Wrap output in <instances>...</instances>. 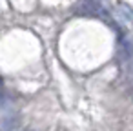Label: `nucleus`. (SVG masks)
I'll list each match as a JSON object with an SVG mask.
<instances>
[{
	"label": "nucleus",
	"instance_id": "obj_1",
	"mask_svg": "<svg viewBox=\"0 0 133 131\" xmlns=\"http://www.w3.org/2000/svg\"><path fill=\"white\" fill-rule=\"evenodd\" d=\"M15 126H17V116L4 111V116H2V131H13Z\"/></svg>",
	"mask_w": 133,
	"mask_h": 131
},
{
	"label": "nucleus",
	"instance_id": "obj_2",
	"mask_svg": "<svg viewBox=\"0 0 133 131\" xmlns=\"http://www.w3.org/2000/svg\"><path fill=\"white\" fill-rule=\"evenodd\" d=\"M122 71L129 82H133V60H122Z\"/></svg>",
	"mask_w": 133,
	"mask_h": 131
},
{
	"label": "nucleus",
	"instance_id": "obj_3",
	"mask_svg": "<svg viewBox=\"0 0 133 131\" xmlns=\"http://www.w3.org/2000/svg\"><path fill=\"white\" fill-rule=\"evenodd\" d=\"M118 8H120V11H124V13H122L124 18L129 20V22H133V9H131L129 6H126V4H118Z\"/></svg>",
	"mask_w": 133,
	"mask_h": 131
},
{
	"label": "nucleus",
	"instance_id": "obj_4",
	"mask_svg": "<svg viewBox=\"0 0 133 131\" xmlns=\"http://www.w3.org/2000/svg\"><path fill=\"white\" fill-rule=\"evenodd\" d=\"M24 131H29V129H24Z\"/></svg>",
	"mask_w": 133,
	"mask_h": 131
}]
</instances>
